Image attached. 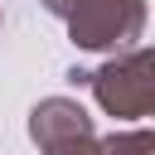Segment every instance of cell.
<instances>
[{
  "instance_id": "7",
  "label": "cell",
  "mask_w": 155,
  "mask_h": 155,
  "mask_svg": "<svg viewBox=\"0 0 155 155\" xmlns=\"http://www.w3.org/2000/svg\"><path fill=\"white\" fill-rule=\"evenodd\" d=\"M68 82L73 87H87V68H68Z\"/></svg>"
},
{
  "instance_id": "5",
  "label": "cell",
  "mask_w": 155,
  "mask_h": 155,
  "mask_svg": "<svg viewBox=\"0 0 155 155\" xmlns=\"http://www.w3.org/2000/svg\"><path fill=\"white\" fill-rule=\"evenodd\" d=\"M44 155H102V145H97V131H92V136H68V140L48 145Z\"/></svg>"
},
{
  "instance_id": "1",
  "label": "cell",
  "mask_w": 155,
  "mask_h": 155,
  "mask_svg": "<svg viewBox=\"0 0 155 155\" xmlns=\"http://www.w3.org/2000/svg\"><path fill=\"white\" fill-rule=\"evenodd\" d=\"M87 87L107 116L140 121L155 111V53L145 44H131V48L111 53L102 68H87Z\"/></svg>"
},
{
  "instance_id": "2",
  "label": "cell",
  "mask_w": 155,
  "mask_h": 155,
  "mask_svg": "<svg viewBox=\"0 0 155 155\" xmlns=\"http://www.w3.org/2000/svg\"><path fill=\"white\" fill-rule=\"evenodd\" d=\"M63 19H68L73 48L121 53L145 34V0H78Z\"/></svg>"
},
{
  "instance_id": "3",
  "label": "cell",
  "mask_w": 155,
  "mask_h": 155,
  "mask_svg": "<svg viewBox=\"0 0 155 155\" xmlns=\"http://www.w3.org/2000/svg\"><path fill=\"white\" fill-rule=\"evenodd\" d=\"M92 131H97L92 111L82 102H73V97H44L29 111V140L39 150H48V145H58L68 136H92Z\"/></svg>"
},
{
  "instance_id": "6",
  "label": "cell",
  "mask_w": 155,
  "mask_h": 155,
  "mask_svg": "<svg viewBox=\"0 0 155 155\" xmlns=\"http://www.w3.org/2000/svg\"><path fill=\"white\" fill-rule=\"evenodd\" d=\"M73 5H78V0H44V10H48V15H58V19H63Z\"/></svg>"
},
{
  "instance_id": "4",
  "label": "cell",
  "mask_w": 155,
  "mask_h": 155,
  "mask_svg": "<svg viewBox=\"0 0 155 155\" xmlns=\"http://www.w3.org/2000/svg\"><path fill=\"white\" fill-rule=\"evenodd\" d=\"M102 155H155V131L150 126H136V131H111L97 140Z\"/></svg>"
}]
</instances>
